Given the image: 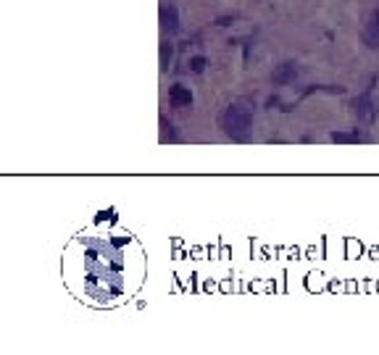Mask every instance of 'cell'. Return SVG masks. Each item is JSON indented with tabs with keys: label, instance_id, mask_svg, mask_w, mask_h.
<instances>
[{
	"label": "cell",
	"instance_id": "cell-1",
	"mask_svg": "<svg viewBox=\"0 0 379 355\" xmlns=\"http://www.w3.org/2000/svg\"><path fill=\"white\" fill-rule=\"evenodd\" d=\"M127 245L130 235H80L69 250V282L71 289L80 292L82 300L95 303H116L130 295L137 285H130V258Z\"/></svg>",
	"mask_w": 379,
	"mask_h": 355
},
{
	"label": "cell",
	"instance_id": "cell-2",
	"mask_svg": "<svg viewBox=\"0 0 379 355\" xmlns=\"http://www.w3.org/2000/svg\"><path fill=\"white\" fill-rule=\"evenodd\" d=\"M250 124H253V103L245 98L230 103L227 111H224V116H221V127H224V132L235 139L245 137Z\"/></svg>",
	"mask_w": 379,
	"mask_h": 355
},
{
	"label": "cell",
	"instance_id": "cell-3",
	"mask_svg": "<svg viewBox=\"0 0 379 355\" xmlns=\"http://www.w3.org/2000/svg\"><path fill=\"white\" fill-rule=\"evenodd\" d=\"M295 79H298V66H295L292 61H285V63H280L277 69L271 71V82H274L277 87H287Z\"/></svg>",
	"mask_w": 379,
	"mask_h": 355
},
{
	"label": "cell",
	"instance_id": "cell-4",
	"mask_svg": "<svg viewBox=\"0 0 379 355\" xmlns=\"http://www.w3.org/2000/svg\"><path fill=\"white\" fill-rule=\"evenodd\" d=\"M353 111L361 121H371L374 118V103H371V92H364L359 98L353 100Z\"/></svg>",
	"mask_w": 379,
	"mask_h": 355
},
{
	"label": "cell",
	"instance_id": "cell-5",
	"mask_svg": "<svg viewBox=\"0 0 379 355\" xmlns=\"http://www.w3.org/2000/svg\"><path fill=\"white\" fill-rule=\"evenodd\" d=\"M169 103L174 108H190V106H192V92H190V87L174 85V87L169 89Z\"/></svg>",
	"mask_w": 379,
	"mask_h": 355
},
{
	"label": "cell",
	"instance_id": "cell-6",
	"mask_svg": "<svg viewBox=\"0 0 379 355\" xmlns=\"http://www.w3.org/2000/svg\"><path fill=\"white\" fill-rule=\"evenodd\" d=\"M364 39L369 48H379V11H374L366 21V30H364Z\"/></svg>",
	"mask_w": 379,
	"mask_h": 355
},
{
	"label": "cell",
	"instance_id": "cell-7",
	"mask_svg": "<svg viewBox=\"0 0 379 355\" xmlns=\"http://www.w3.org/2000/svg\"><path fill=\"white\" fill-rule=\"evenodd\" d=\"M161 24H163L169 32L180 30V13H177L174 6H163V8H161Z\"/></svg>",
	"mask_w": 379,
	"mask_h": 355
},
{
	"label": "cell",
	"instance_id": "cell-8",
	"mask_svg": "<svg viewBox=\"0 0 379 355\" xmlns=\"http://www.w3.org/2000/svg\"><path fill=\"white\" fill-rule=\"evenodd\" d=\"M361 135H359V129L356 132H335L332 135V142H361Z\"/></svg>",
	"mask_w": 379,
	"mask_h": 355
},
{
	"label": "cell",
	"instance_id": "cell-9",
	"mask_svg": "<svg viewBox=\"0 0 379 355\" xmlns=\"http://www.w3.org/2000/svg\"><path fill=\"white\" fill-rule=\"evenodd\" d=\"M171 56H174V48H171V42H161V69H163V71L169 69Z\"/></svg>",
	"mask_w": 379,
	"mask_h": 355
},
{
	"label": "cell",
	"instance_id": "cell-10",
	"mask_svg": "<svg viewBox=\"0 0 379 355\" xmlns=\"http://www.w3.org/2000/svg\"><path fill=\"white\" fill-rule=\"evenodd\" d=\"M190 69L195 71V74H200V71L206 69V58H203V56H195V58L190 61Z\"/></svg>",
	"mask_w": 379,
	"mask_h": 355
}]
</instances>
